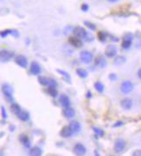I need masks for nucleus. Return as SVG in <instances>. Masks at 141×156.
Returning <instances> with one entry per match:
<instances>
[{
  "label": "nucleus",
  "mask_w": 141,
  "mask_h": 156,
  "mask_svg": "<svg viewBox=\"0 0 141 156\" xmlns=\"http://www.w3.org/2000/svg\"><path fill=\"white\" fill-rule=\"evenodd\" d=\"M69 42L70 43L71 45H73L75 48H80L83 45L82 41L80 38L76 37H69Z\"/></svg>",
  "instance_id": "nucleus-13"
},
{
  "label": "nucleus",
  "mask_w": 141,
  "mask_h": 156,
  "mask_svg": "<svg viewBox=\"0 0 141 156\" xmlns=\"http://www.w3.org/2000/svg\"><path fill=\"white\" fill-rule=\"evenodd\" d=\"M10 111L13 113V114H15L16 115L22 110V108H21V107L18 105L17 103H13L10 105Z\"/></svg>",
  "instance_id": "nucleus-23"
},
{
  "label": "nucleus",
  "mask_w": 141,
  "mask_h": 156,
  "mask_svg": "<svg viewBox=\"0 0 141 156\" xmlns=\"http://www.w3.org/2000/svg\"><path fill=\"white\" fill-rule=\"evenodd\" d=\"M87 98H91V96H92V93L90 92V91H87Z\"/></svg>",
  "instance_id": "nucleus-40"
},
{
  "label": "nucleus",
  "mask_w": 141,
  "mask_h": 156,
  "mask_svg": "<svg viewBox=\"0 0 141 156\" xmlns=\"http://www.w3.org/2000/svg\"><path fill=\"white\" fill-rule=\"evenodd\" d=\"M107 1H109L111 3H115V2H118L119 0H107Z\"/></svg>",
  "instance_id": "nucleus-43"
},
{
  "label": "nucleus",
  "mask_w": 141,
  "mask_h": 156,
  "mask_svg": "<svg viewBox=\"0 0 141 156\" xmlns=\"http://www.w3.org/2000/svg\"><path fill=\"white\" fill-rule=\"evenodd\" d=\"M133 89V84L131 81H124L120 85V91L125 95L131 93Z\"/></svg>",
  "instance_id": "nucleus-3"
},
{
  "label": "nucleus",
  "mask_w": 141,
  "mask_h": 156,
  "mask_svg": "<svg viewBox=\"0 0 141 156\" xmlns=\"http://www.w3.org/2000/svg\"><path fill=\"white\" fill-rule=\"evenodd\" d=\"M80 9H81L82 11H87L88 9H89V7H88V5H87V3H83V4L80 6Z\"/></svg>",
  "instance_id": "nucleus-37"
},
{
  "label": "nucleus",
  "mask_w": 141,
  "mask_h": 156,
  "mask_svg": "<svg viewBox=\"0 0 141 156\" xmlns=\"http://www.w3.org/2000/svg\"><path fill=\"white\" fill-rule=\"evenodd\" d=\"M84 24L86 25V26H87L90 30H92V31H95L96 30V26L94 24H92V23H90V22H87V21H85L84 22Z\"/></svg>",
  "instance_id": "nucleus-33"
},
{
  "label": "nucleus",
  "mask_w": 141,
  "mask_h": 156,
  "mask_svg": "<svg viewBox=\"0 0 141 156\" xmlns=\"http://www.w3.org/2000/svg\"><path fill=\"white\" fill-rule=\"evenodd\" d=\"M56 72L59 73V74L63 77V79H64L67 83H71V77L68 72H66V71H64V70H63V69H56Z\"/></svg>",
  "instance_id": "nucleus-22"
},
{
  "label": "nucleus",
  "mask_w": 141,
  "mask_h": 156,
  "mask_svg": "<svg viewBox=\"0 0 141 156\" xmlns=\"http://www.w3.org/2000/svg\"><path fill=\"white\" fill-rule=\"evenodd\" d=\"M0 155H3V154H0Z\"/></svg>",
  "instance_id": "nucleus-44"
},
{
  "label": "nucleus",
  "mask_w": 141,
  "mask_h": 156,
  "mask_svg": "<svg viewBox=\"0 0 141 156\" xmlns=\"http://www.w3.org/2000/svg\"><path fill=\"white\" fill-rule=\"evenodd\" d=\"M2 92H3L4 97L6 98V100L8 102H10V103L13 102V100H14V98H13V89L9 84H7V83L3 84Z\"/></svg>",
  "instance_id": "nucleus-1"
},
{
  "label": "nucleus",
  "mask_w": 141,
  "mask_h": 156,
  "mask_svg": "<svg viewBox=\"0 0 141 156\" xmlns=\"http://www.w3.org/2000/svg\"><path fill=\"white\" fill-rule=\"evenodd\" d=\"M133 36L131 33L126 34L123 37V41H122V44H121L122 48L125 50H128L133 44Z\"/></svg>",
  "instance_id": "nucleus-4"
},
{
  "label": "nucleus",
  "mask_w": 141,
  "mask_h": 156,
  "mask_svg": "<svg viewBox=\"0 0 141 156\" xmlns=\"http://www.w3.org/2000/svg\"><path fill=\"white\" fill-rule=\"evenodd\" d=\"M59 102L61 105L64 107H68L70 106V100L69 96H67L66 95H61L59 97Z\"/></svg>",
  "instance_id": "nucleus-17"
},
{
  "label": "nucleus",
  "mask_w": 141,
  "mask_h": 156,
  "mask_svg": "<svg viewBox=\"0 0 141 156\" xmlns=\"http://www.w3.org/2000/svg\"><path fill=\"white\" fill-rule=\"evenodd\" d=\"M94 55L93 54L88 51H82L80 53V59L83 63L88 64L93 61Z\"/></svg>",
  "instance_id": "nucleus-2"
},
{
  "label": "nucleus",
  "mask_w": 141,
  "mask_h": 156,
  "mask_svg": "<svg viewBox=\"0 0 141 156\" xmlns=\"http://www.w3.org/2000/svg\"><path fill=\"white\" fill-rule=\"evenodd\" d=\"M108 78H109L111 81H116V80L118 79V76H117V75H116V74L112 73V74H110V75H109Z\"/></svg>",
  "instance_id": "nucleus-36"
},
{
  "label": "nucleus",
  "mask_w": 141,
  "mask_h": 156,
  "mask_svg": "<svg viewBox=\"0 0 141 156\" xmlns=\"http://www.w3.org/2000/svg\"><path fill=\"white\" fill-rule=\"evenodd\" d=\"M13 56V54L7 50H2L0 51V61L3 62H9Z\"/></svg>",
  "instance_id": "nucleus-8"
},
{
  "label": "nucleus",
  "mask_w": 141,
  "mask_h": 156,
  "mask_svg": "<svg viewBox=\"0 0 141 156\" xmlns=\"http://www.w3.org/2000/svg\"><path fill=\"white\" fill-rule=\"evenodd\" d=\"M73 33H74V37H78V38H80V39H82V38L84 39L85 36H86V34H87V31H85L84 28L80 27V26H77V27H75V28L73 30Z\"/></svg>",
  "instance_id": "nucleus-9"
},
{
  "label": "nucleus",
  "mask_w": 141,
  "mask_h": 156,
  "mask_svg": "<svg viewBox=\"0 0 141 156\" xmlns=\"http://www.w3.org/2000/svg\"><path fill=\"white\" fill-rule=\"evenodd\" d=\"M17 116L18 117V119H20L23 121H27L30 119V114L27 111H24V110H21L17 114Z\"/></svg>",
  "instance_id": "nucleus-20"
},
{
  "label": "nucleus",
  "mask_w": 141,
  "mask_h": 156,
  "mask_svg": "<svg viewBox=\"0 0 141 156\" xmlns=\"http://www.w3.org/2000/svg\"><path fill=\"white\" fill-rule=\"evenodd\" d=\"M38 82L41 85L43 86H48V83H49V78H46L45 76H38Z\"/></svg>",
  "instance_id": "nucleus-28"
},
{
  "label": "nucleus",
  "mask_w": 141,
  "mask_h": 156,
  "mask_svg": "<svg viewBox=\"0 0 141 156\" xmlns=\"http://www.w3.org/2000/svg\"><path fill=\"white\" fill-rule=\"evenodd\" d=\"M10 129L13 132V130L15 129V127H14V126H10Z\"/></svg>",
  "instance_id": "nucleus-42"
},
{
  "label": "nucleus",
  "mask_w": 141,
  "mask_h": 156,
  "mask_svg": "<svg viewBox=\"0 0 141 156\" xmlns=\"http://www.w3.org/2000/svg\"><path fill=\"white\" fill-rule=\"evenodd\" d=\"M74 153L76 155H84L87 153V149H86L85 146H83L82 144L77 143L74 147Z\"/></svg>",
  "instance_id": "nucleus-10"
},
{
  "label": "nucleus",
  "mask_w": 141,
  "mask_h": 156,
  "mask_svg": "<svg viewBox=\"0 0 141 156\" xmlns=\"http://www.w3.org/2000/svg\"><path fill=\"white\" fill-rule=\"evenodd\" d=\"M19 141L23 143V145L24 147H26V148H30V139H29V137H28L26 135H24V134L20 135V136H19Z\"/></svg>",
  "instance_id": "nucleus-19"
},
{
  "label": "nucleus",
  "mask_w": 141,
  "mask_h": 156,
  "mask_svg": "<svg viewBox=\"0 0 141 156\" xmlns=\"http://www.w3.org/2000/svg\"><path fill=\"white\" fill-rule=\"evenodd\" d=\"M126 148V141L124 139H117L114 143V151L116 153H121Z\"/></svg>",
  "instance_id": "nucleus-5"
},
{
  "label": "nucleus",
  "mask_w": 141,
  "mask_h": 156,
  "mask_svg": "<svg viewBox=\"0 0 141 156\" xmlns=\"http://www.w3.org/2000/svg\"><path fill=\"white\" fill-rule=\"evenodd\" d=\"M95 64L100 68H105L107 66V61L103 55H98L95 58Z\"/></svg>",
  "instance_id": "nucleus-16"
},
{
  "label": "nucleus",
  "mask_w": 141,
  "mask_h": 156,
  "mask_svg": "<svg viewBox=\"0 0 141 156\" xmlns=\"http://www.w3.org/2000/svg\"><path fill=\"white\" fill-rule=\"evenodd\" d=\"M94 88H95V89H96L98 92H100V93H102V92L104 91V89H105L103 83H100V82H96V83H94Z\"/></svg>",
  "instance_id": "nucleus-27"
},
{
  "label": "nucleus",
  "mask_w": 141,
  "mask_h": 156,
  "mask_svg": "<svg viewBox=\"0 0 141 156\" xmlns=\"http://www.w3.org/2000/svg\"><path fill=\"white\" fill-rule=\"evenodd\" d=\"M8 35H12L13 37H17L19 36V33H18V31H13V30H4V31L0 32V37H6Z\"/></svg>",
  "instance_id": "nucleus-14"
},
{
  "label": "nucleus",
  "mask_w": 141,
  "mask_h": 156,
  "mask_svg": "<svg viewBox=\"0 0 141 156\" xmlns=\"http://www.w3.org/2000/svg\"><path fill=\"white\" fill-rule=\"evenodd\" d=\"M117 53H118V50L114 45H108L105 50V55L109 58L115 57L117 55Z\"/></svg>",
  "instance_id": "nucleus-7"
},
{
  "label": "nucleus",
  "mask_w": 141,
  "mask_h": 156,
  "mask_svg": "<svg viewBox=\"0 0 141 156\" xmlns=\"http://www.w3.org/2000/svg\"><path fill=\"white\" fill-rule=\"evenodd\" d=\"M15 62H16V63H17L18 66H20L21 68L25 69V68L28 66V60H27V58H26L24 55H17L16 58H15Z\"/></svg>",
  "instance_id": "nucleus-6"
},
{
  "label": "nucleus",
  "mask_w": 141,
  "mask_h": 156,
  "mask_svg": "<svg viewBox=\"0 0 141 156\" xmlns=\"http://www.w3.org/2000/svg\"><path fill=\"white\" fill-rule=\"evenodd\" d=\"M124 125V122L123 121H117V122H115L114 124H113V128H118V127H121V126H123Z\"/></svg>",
  "instance_id": "nucleus-38"
},
{
  "label": "nucleus",
  "mask_w": 141,
  "mask_h": 156,
  "mask_svg": "<svg viewBox=\"0 0 141 156\" xmlns=\"http://www.w3.org/2000/svg\"><path fill=\"white\" fill-rule=\"evenodd\" d=\"M76 74H77L80 77H81V78H86V77L87 76V70L84 69H80V68H79V69H76Z\"/></svg>",
  "instance_id": "nucleus-26"
},
{
  "label": "nucleus",
  "mask_w": 141,
  "mask_h": 156,
  "mask_svg": "<svg viewBox=\"0 0 141 156\" xmlns=\"http://www.w3.org/2000/svg\"><path fill=\"white\" fill-rule=\"evenodd\" d=\"M30 73L35 75V76H38L41 73V67L39 65V63L37 62H32L30 64Z\"/></svg>",
  "instance_id": "nucleus-11"
},
{
  "label": "nucleus",
  "mask_w": 141,
  "mask_h": 156,
  "mask_svg": "<svg viewBox=\"0 0 141 156\" xmlns=\"http://www.w3.org/2000/svg\"><path fill=\"white\" fill-rule=\"evenodd\" d=\"M133 155L141 156V150H136V151H134L133 154Z\"/></svg>",
  "instance_id": "nucleus-39"
},
{
  "label": "nucleus",
  "mask_w": 141,
  "mask_h": 156,
  "mask_svg": "<svg viewBox=\"0 0 141 156\" xmlns=\"http://www.w3.org/2000/svg\"><path fill=\"white\" fill-rule=\"evenodd\" d=\"M138 76H139V78L141 80V68L139 69V71H138Z\"/></svg>",
  "instance_id": "nucleus-41"
},
{
  "label": "nucleus",
  "mask_w": 141,
  "mask_h": 156,
  "mask_svg": "<svg viewBox=\"0 0 141 156\" xmlns=\"http://www.w3.org/2000/svg\"><path fill=\"white\" fill-rule=\"evenodd\" d=\"M60 135H61V136L63 137V138H69V137L72 136L73 132L71 131L69 127H67V126H66V127H63V128H62Z\"/></svg>",
  "instance_id": "nucleus-18"
},
{
  "label": "nucleus",
  "mask_w": 141,
  "mask_h": 156,
  "mask_svg": "<svg viewBox=\"0 0 141 156\" xmlns=\"http://www.w3.org/2000/svg\"><path fill=\"white\" fill-rule=\"evenodd\" d=\"M1 114H2V117L3 119H6L7 118V113H6V110H5V107L3 106L1 107Z\"/></svg>",
  "instance_id": "nucleus-35"
},
{
  "label": "nucleus",
  "mask_w": 141,
  "mask_h": 156,
  "mask_svg": "<svg viewBox=\"0 0 141 156\" xmlns=\"http://www.w3.org/2000/svg\"><path fill=\"white\" fill-rule=\"evenodd\" d=\"M30 155L40 156L42 155V150L38 147H34L30 150Z\"/></svg>",
  "instance_id": "nucleus-24"
},
{
  "label": "nucleus",
  "mask_w": 141,
  "mask_h": 156,
  "mask_svg": "<svg viewBox=\"0 0 141 156\" xmlns=\"http://www.w3.org/2000/svg\"><path fill=\"white\" fill-rule=\"evenodd\" d=\"M48 87L50 88H56L57 87V83L55 79L53 78H49V83H48Z\"/></svg>",
  "instance_id": "nucleus-31"
},
{
  "label": "nucleus",
  "mask_w": 141,
  "mask_h": 156,
  "mask_svg": "<svg viewBox=\"0 0 141 156\" xmlns=\"http://www.w3.org/2000/svg\"><path fill=\"white\" fill-rule=\"evenodd\" d=\"M126 61H127V58H126L125 56L118 55V56L115 57V59H114V62H113V63H114L115 65H121V64L125 63Z\"/></svg>",
  "instance_id": "nucleus-25"
},
{
  "label": "nucleus",
  "mask_w": 141,
  "mask_h": 156,
  "mask_svg": "<svg viewBox=\"0 0 141 156\" xmlns=\"http://www.w3.org/2000/svg\"><path fill=\"white\" fill-rule=\"evenodd\" d=\"M74 114H75L74 110L72 107H65L64 110H63V115H64L66 118H69V119L73 118V117L74 116Z\"/></svg>",
  "instance_id": "nucleus-21"
},
{
  "label": "nucleus",
  "mask_w": 141,
  "mask_h": 156,
  "mask_svg": "<svg viewBox=\"0 0 141 156\" xmlns=\"http://www.w3.org/2000/svg\"><path fill=\"white\" fill-rule=\"evenodd\" d=\"M93 130L94 132V134L97 135V136L102 137L104 136V131L102 129H100V128H96V127H93Z\"/></svg>",
  "instance_id": "nucleus-30"
},
{
  "label": "nucleus",
  "mask_w": 141,
  "mask_h": 156,
  "mask_svg": "<svg viewBox=\"0 0 141 156\" xmlns=\"http://www.w3.org/2000/svg\"><path fill=\"white\" fill-rule=\"evenodd\" d=\"M71 131L73 132V134H78L80 131V124L79 121H72L69 123V126Z\"/></svg>",
  "instance_id": "nucleus-12"
},
{
  "label": "nucleus",
  "mask_w": 141,
  "mask_h": 156,
  "mask_svg": "<svg viewBox=\"0 0 141 156\" xmlns=\"http://www.w3.org/2000/svg\"><path fill=\"white\" fill-rule=\"evenodd\" d=\"M107 37V35L106 33H104V32H102V31H100V32L98 33V38H99L101 42H105V40H106Z\"/></svg>",
  "instance_id": "nucleus-32"
},
{
  "label": "nucleus",
  "mask_w": 141,
  "mask_h": 156,
  "mask_svg": "<svg viewBox=\"0 0 141 156\" xmlns=\"http://www.w3.org/2000/svg\"><path fill=\"white\" fill-rule=\"evenodd\" d=\"M84 39H85L87 42H92V41L94 40V37H93L91 34H89V33H87V34H86V36H85Z\"/></svg>",
  "instance_id": "nucleus-34"
},
{
  "label": "nucleus",
  "mask_w": 141,
  "mask_h": 156,
  "mask_svg": "<svg viewBox=\"0 0 141 156\" xmlns=\"http://www.w3.org/2000/svg\"><path fill=\"white\" fill-rule=\"evenodd\" d=\"M121 107L125 109V110H129L132 108L133 107V101L130 98H124L121 102Z\"/></svg>",
  "instance_id": "nucleus-15"
},
{
  "label": "nucleus",
  "mask_w": 141,
  "mask_h": 156,
  "mask_svg": "<svg viewBox=\"0 0 141 156\" xmlns=\"http://www.w3.org/2000/svg\"><path fill=\"white\" fill-rule=\"evenodd\" d=\"M48 93H49V95H50V96H52V97H54V98L58 96V91L56 89V88H50V87H49V89H48Z\"/></svg>",
  "instance_id": "nucleus-29"
}]
</instances>
